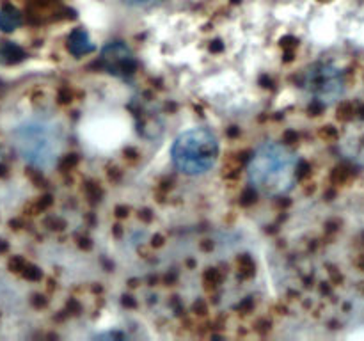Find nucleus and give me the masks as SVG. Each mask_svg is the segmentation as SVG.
Listing matches in <instances>:
<instances>
[{"mask_svg":"<svg viewBox=\"0 0 364 341\" xmlns=\"http://www.w3.org/2000/svg\"><path fill=\"white\" fill-rule=\"evenodd\" d=\"M249 183L265 196L279 197L297 183L298 157L279 142H263L254 149L247 164Z\"/></svg>","mask_w":364,"mask_h":341,"instance_id":"nucleus-1","label":"nucleus"},{"mask_svg":"<svg viewBox=\"0 0 364 341\" xmlns=\"http://www.w3.org/2000/svg\"><path fill=\"white\" fill-rule=\"evenodd\" d=\"M14 144L21 157L39 169L52 167L63 151V130L53 121H28L14 134Z\"/></svg>","mask_w":364,"mask_h":341,"instance_id":"nucleus-2","label":"nucleus"},{"mask_svg":"<svg viewBox=\"0 0 364 341\" xmlns=\"http://www.w3.org/2000/svg\"><path fill=\"white\" fill-rule=\"evenodd\" d=\"M219 157V141L211 130L196 127L176 137L171 148L174 167L183 174L201 176L215 166Z\"/></svg>","mask_w":364,"mask_h":341,"instance_id":"nucleus-3","label":"nucleus"},{"mask_svg":"<svg viewBox=\"0 0 364 341\" xmlns=\"http://www.w3.org/2000/svg\"><path fill=\"white\" fill-rule=\"evenodd\" d=\"M304 89L320 103H334L345 92V77L332 64H315L306 71Z\"/></svg>","mask_w":364,"mask_h":341,"instance_id":"nucleus-4","label":"nucleus"},{"mask_svg":"<svg viewBox=\"0 0 364 341\" xmlns=\"http://www.w3.org/2000/svg\"><path fill=\"white\" fill-rule=\"evenodd\" d=\"M102 66L114 77H130L135 71V57L123 41H110L102 48Z\"/></svg>","mask_w":364,"mask_h":341,"instance_id":"nucleus-5","label":"nucleus"},{"mask_svg":"<svg viewBox=\"0 0 364 341\" xmlns=\"http://www.w3.org/2000/svg\"><path fill=\"white\" fill-rule=\"evenodd\" d=\"M68 50H70L73 55H85V53H91L95 50V43L89 38L87 30L84 28H77L70 34L68 38Z\"/></svg>","mask_w":364,"mask_h":341,"instance_id":"nucleus-6","label":"nucleus"},{"mask_svg":"<svg viewBox=\"0 0 364 341\" xmlns=\"http://www.w3.org/2000/svg\"><path fill=\"white\" fill-rule=\"evenodd\" d=\"M21 23V16L13 6H6L0 11V30L11 32Z\"/></svg>","mask_w":364,"mask_h":341,"instance_id":"nucleus-7","label":"nucleus"},{"mask_svg":"<svg viewBox=\"0 0 364 341\" xmlns=\"http://www.w3.org/2000/svg\"><path fill=\"white\" fill-rule=\"evenodd\" d=\"M2 55H4V59H6L7 63H16V60L23 59V52H21L20 48H16L14 45H7L6 48H4Z\"/></svg>","mask_w":364,"mask_h":341,"instance_id":"nucleus-8","label":"nucleus"},{"mask_svg":"<svg viewBox=\"0 0 364 341\" xmlns=\"http://www.w3.org/2000/svg\"><path fill=\"white\" fill-rule=\"evenodd\" d=\"M126 4H130V6H144V4L151 2V0H125Z\"/></svg>","mask_w":364,"mask_h":341,"instance_id":"nucleus-9","label":"nucleus"}]
</instances>
